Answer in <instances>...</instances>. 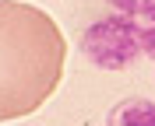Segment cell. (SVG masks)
Returning <instances> with one entry per match:
<instances>
[{"mask_svg": "<svg viewBox=\"0 0 155 126\" xmlns=\"http://www.w3.org/2000/svg\"><path fill=\"white\" fill-rule=\"evenodd\" d=\"M109 7H120L124 14H137V7H141V0H109Z\"/></svg>", "mask_w": 155, "mask_h": 126, "instance_id": "4", "label": "cell"}, {"mask_svg": "<svg viewBox=\"0 0 155 126\" xmlns=\"http://www.w3.org/2000/svg\"><path fill=\"white\" fill-rule=\"evenodd\" d=\"M60 28L32 4L0 0V123L39 109L53 95L64 63H21V49L57 39Z\"/></svg>", "mask_w": 155, "mask_h": 126, "instance_id": "1", "label": "cell"}, {"mask_svg": "<svg viewBox=\"0 0 155 126\" xmlns=\"http://www.w3.org/2000/svg\"><path fill=\"white\" fill-rule=\"evenodd\" d=\"M113 126H155V105L152 102H124L113 112Z\"/></svg>", "mask_w": 155, "mask_h": 126, "instance_id": "3", "label": "cell"}, {"mask_svg": "<svg viewBox=\"0 0 155 126\" xmlns=\"http://www.w3.org/2000/svg\"><path fill=\"white\" fill-rule=\"evenodd\" d=\"M137 25L130 18H106V21H95L92 28L85 32L81 39V53H85L95 67L102 70H124L130 67L141 53L137 46Z\"/></svg>", "mask_w": 155, "mask_h": 126, "instance_id": "2", "label": "cell"}]
</instances>
